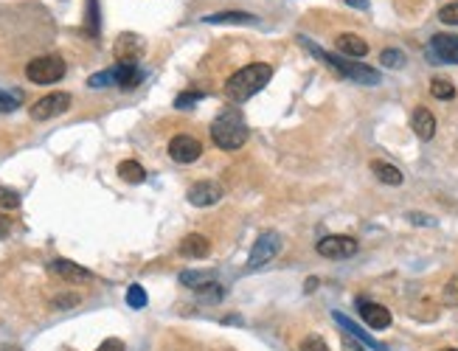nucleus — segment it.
Listing matches in <instances>:
<instances>
[{
    "instance_id": "obj_1",
    "label": "nucleus",
    "mask_w": 458,
    "mask_h": 351,
    "mask_svg": "<svg viewBox=\"0 0 458 351\" xmlns=\"http://www.w3.org/2000/svg\"><path fill=\"white\" fill-rule=\"evenodd\" d=\"M298 43L304 45L312 57H318L323 65H329L332 70H337L343 79H352V82H360V84H380L382 82L380 70L369 68V65H363V62H354V60H343V57H337V54H326L323 48H318V45H315V43H309L306 37H298Z\"/></svg>"
},
{
    "instance_id": "obj_2",
    "label": "nucleus",
    "mask_w": 458,
    "mask_h": 351,
    "mask_svg": "<svg viewBox=\"0 0 458 351\" xmlns=\"http://www.w3.org/2000/svg\"><path fill=\"white\" fill-rule=\"evenodd\" d=\"M270 79H273V68H270V65L253 62V65H247V68L236 70L228 82H225V96H228L230 101L242 104V101L253 99Z\"/></svg>"
},
{
    "instance_id": "obj_3",
    "label": "nucleus",
    "mask_w": 458,
    "mask_h": 351,
    "mask_svg": "<svg viewBox=\"0 0 458 351\" xmlns=\"http://www.w3.org/2000/svg\"><path fill=\"white\" fill-rule=\"evenodd\" d=\"M247 135H250L247 121H245V116H242L236 107L223 110V113L214 118V124H211V138H214V143H217L223 152H236V149H242V146L247 143Z\"/></svg>"
},
{
    "instance_id": "obj_4",
    "label": "nucleus",
    "mask_w": 458,
    "mask_h": 351,
    "mask_svg": "<svg viewBox=\"0 0 458 351\" xmlns=\"http://www.w3.org/2000/svg\"><path fill=\"white\" fill-rule=\"evenodd\" d=\"M26 76L28 82L34 84H54L65 76V60L57 57V54H45V57H37L26 65Z\"/></svg>"
},
{
    "instance_id": "obj_5",
    "label": "nucleus",
    "mask_w": 458,
    "mask_h": 351,
    "mask_svg": "<svg viewBox=\"0 0 458 351\" xmlns=\"http://www.w3.org/2000/svg\"><path fill=\"white\" fill-rule=\"evenodd\" d=\"M281 250V236L276 230H264L256 236L253 247H250V256H247V270H259L264 267L267 262H273Z\"/></svg>"
},
{
    "instance_id": "obj_6",
    "label": "nucleus",
    "mask_w": 458,
    "mask_h": 351,
    "mask_svg": "<svg viewBox=\"0 0 458 351\" xmlns=\"http://www.w3.org/2000/svg\"><path fill=\"white\" fill-rule=\"evenodd\" d=\"M71 110V93H48L40 101L31 104V118L34 121H48Z\"/></svg>"
},
{
    "instance_id": "obj_7",
    "label": "nucleus",
    "mask_w": 458,
    "mask_h": 351,
    "mask_svg": "<svg viewBox=\"0 0 458 351\" xmlns=\"http://www.w3.org/2000/svg\"><path fill=\"white\" fill-rule=\"evenodd\" d=\"M428 60L430 62H447L458 65V37L456 34H433L428 45Z\"/></svg>"
},
{
    "instance_id": "obj_8",
    "label": "nucleus",
    "mask_w": 458,
    "mask_h": 351,
    "mask_svg": "<svg viewBox=\"0 0 458 351\" xmlns=\"http://www.w3.org/2000/svg\"><path fill=\"white\" fill-rule=\"evenodd\" d=\"M315 250L323 256V259H349L357 253V239L352 236H323Z\"/></svg>"
},
{
    "instance_id": "obj_9",
    "label": "nucleus",
    "mask_w": 458,
    "mask_h": 351,
    "mask_svg": "<svg viewBox=\"0 0 458 351\" xmlns=\"http://www.w3.org/2000/svg\"><path fill=\"white\" fill-rule=\"evenodd\" d=\"M223 194L225 191H223V186L217 180H200V183H194L189 189V203L194 208H208V206H217L223 200Z\"/></svg>"
},
{
    "instance_id": "obj_10",
    "label": "nucleus",
    "mask_w": 458,
    "mask_h": 351,
    "mask_svg": "<svg viewBox=\"0 0 458 351\" xmlns=\"http://www.w3.org/2000/svg\"><path fill=\"white\" fill-rule=\"evenodd\" d=\"M203 155V143L191 135H174L169 140V157L174 163H194Z\"/></svg>"
},
{
    "instance_id": "obj_11",
    "label": "nucleus",
    "mask_w": 458,
    "mask_h": 351,
    "mask_svg": "<svg viewBox=\"0 0 458 351\" xmlns=\"http://www.w3.org/2000/svg\"><path fill=\"white\" fill-rule=\"evenodd\" d=\"M357 309H360V318H363L374 332H380V329H388V326H391V312H388L382 303H374V301L360 298V301H357Z\"/></svg>"
},
{
    "instance_id": "obj_12",
    "label": "nucleus",
    "mask_w": 458,
    "mask_h": 351,
    "mask_svg": "<svg viewBox=\"0 0 458 351\" xmlns=\"http://www.w3.org/2000/svg\"><path fill=\"white\" fill-rule=\"evenodd\" d=\"M332 318H335V323H337V326H340L346 335H352V338H354V340H360L363 346H369V349H374V351H388V349H385V343L374 340L369 332H363V329H360V326H357L352 318H346L343 312H332Z\"/></svg>"
},
{
    "instance_id": "obj_13",
    "label": "nucleus",
    "mask_w": 458,
    "mask_h": 351,
    "mask_svg": "<svg viewBox=\"0 0 458 351\" xmlns=\"http://www.w3.org/2000/svg\"><path fill=\"white\" fill-rule=\"evenodd\" d=\"M208 253H211V242L203 233H189L180 242V256H186V259H206Z\"/></svg>"
},
{
    "instance_id": "obj_14",
    "label": "nucleus",
    "mask_w": 458,
    "mask_h": 351,
    "mask_svg": "<svg viewBox=\"0 0 458 351\" xmlns=\"http://www.w3.org/2000/svg\"><path fill=\"white\" fill-rule=\"evenodd\" d=\"M51 273H57L60 279H65V281H90L93 279L90 270L79 267L77 262H68V259H54V262H51Z\"/></svg>"
},
{
    "instance_id": "obj_15",
    "label": "nucleus",
    "mask_w": 458,
    "mask_h": 351,
    "mask_svg": "<svg viewBox=\"0 0 458 351\" xmlns=\"http://www.w3.org/2000/svg\"><path fill=\"white\" fill-rule=\"evenodd\" d=\"M410 127H413V133H416L422 140H430L436 135V116H433L430 110L419 107V110L413 113V118H410Z\"/></svg>"
},
{
    "instance_id": "obj_16",
    "label": "nucleus",
    "mask_w": 458,
    "mask_h": 351,
    "mask_svg": "<svg viewBox=\"0 0 458 351\" xmlns=\"http://www.w3.org/2000/svg\"><path fill=\"white\" fill-rule=\"evenodd\" d=\"M203 23H208V26H217V23H228V26H256L259 17H256V14H247V11H220V14H208Z\"/></svg>"
},
{
    "instance_id": "obj_17",
    "label": "nucleus",
    "mask_w": 458,
    "mask_h": 351,
    "mask_svg": "<svg viewBox=\"0 0 458 351\" xmlns=\"http://www.w3.org/2000/svg\"><path fill=\"white\" fill-rule=\"evenodd\" d=\"M337 51L346 54V57L360 60V57L369 54V43H366L363 37H357V34H340V37H337Z\"/></svg>"
},
{
    "instance_id": "obj_18",
    "label": "nucleus",
    "mask_w": 458,
    "mask_h": 351,
    "mask_svg": "<svg viewBox=\"0 0 458 351\" xmlns=\"http://www.w3.org/2000/svg\"><path fill=\"white\" fill-rule=\"evenodd\" d=\"M214 279H217L214 270H183L180 273V284L191 286V289H206V286L214 284Z\"/></svg>"
},
{
    "instance_id": "obj_19",
    "label": "nucleus",
    "mask_w": 458,
    "mask_h": 351,
    "mask_svg": "<svg viewBox=\"0 0 458 351\" xmlns=\"http://www.w3.org/2000/svg\"><path fill=\"white\" fill-rule=\"evenodd\" d=\"M118 177L127 180V183H133V186H138V183L147 180V172H144V166L138 160H121L118 163Z\"/></svg>"
},
{
    "instance_id": "obj_20",
    "label": "nucleus",
    "mask_w": 458,
    "mask_h": 351,
    "mask_svg": "<svg viewBox=\"0 0 458 351\" xmlns=\"http://www.w3.org/2000/svg\"><path fill=\"white\" fill-rule=\"evenodd\" d=\"M372 172L377 174V180H382L385 186H399V183H402V172H399L393 163L374 160V163H372Z\"/></svg>"
},
{
    "instance_id": "obj_21",
    "label": "nucleus",
    "mask_w": 458,
    "mask_h": 351,
    "mask_svg": "<svg viewBox=\"0 0 458 351\" xmlns=\"http://www.w3.org/2000/svg\"><path fill=\"white\" fill-rule=\"evenodd\" d=\"M110 84H118V70L116 68H107V70H101V73H93V76L87 79V87H93V90H99V87H110Z\"/></svg>"
},
{
    "instance_id": "obj_22",
    "label": "nucleus",
    "mask_w": 458,
    "mask_h": 351,
    "mask_svg": "<svg viewBox=\"0 0 458 351\" xmlns=\"http://www.w3.org/2000/svg\"><path fill=\"white\" fill-rule=\"evenodd\" d=\"M430 93H433L436 99H442V101H450V99L456 96V87H453V82H450V79L436 76V79L430 82Z\"/></svg>"
},
{
    "instance_id": "obj_23",
    "label": "nucleus",
    "mask_w": 458,
    "mask_h": 351,
    "mask_svg": "<svg viewBox=\"0 0 458 351\" xmlns=\"http://www.w3.org/2000/svg\"><path fill=\"white\" fill-rule=\"evenodd\" d=\"M127 306H133V309H144L147 306V292H144L141 284H130V289H127Z\"/></svg>"
},
{
    "instance_id": "obj_24",
    "label": "nucleus",
    "mask_w": 458,
    "mask_h": 351,
    "mask_svg": "<svg viewBox=\"0 0 458 351\" xmlns=\"http://www.w3.org/2000/svg\"><path fill=\"white\" fill-rule=\"evenodd\" d=\"M380 60H382V68H391V70H399L405 65V54L396 51V48H385L380 54Z\"/></svg>"
},
{
    "instance_id": "obj_25",
    "label": "nucleus",
    "mask_w": 458,
    "mask_h": 351,
    "mask_svg": "<svg viewBox=\"0 0 458 351\" xmlns=\"http://www.w3.org/2000/svg\"><path fill=\"white\" fill-rule=\"evenodd\" d=\"M17 206H20V194H17L14 189H6V186H0V208L14 211Z\"/></svg>"
},
{
    "instance_id": "obj_26",
    "label": "nucleus",
    "mask_w": 458,
    "mask_h": 351,
    "mask_svg": "<svg viewBox=\"0 0 458 351\" xmlns=\"http://www.w3.org/2000/svg\"><path fill=\"white\" fill-rule=\"evenodd\" d=\"M87 34L96 37L99 34V3L87 0Z\"/></svg>"
},
{
    "instance_id": "obj_27",
    "label": "nucleus",
    "mask_w": 458,
    "mask_h": 351,
    "mask_svg": "<svg viewBox=\"0 0 458 351\" xmlns=\"http://www.w3.org/2000/svg\"><path fill=\"white\" fill-rule=\"evenodd\" d=\"M20 107V93L0 90V113H14Z\"/></svg>"
},
{
    "instance_id": "obj_28",
    "label": "nucleus",
    "mask_w": 458,
    "mask_h": 351,
    "mask_svg": "<svg viewBox=\"0 0 458 351\" xmlns=\"http://www.w3.org/2000/svg\"><path fill=\"white\" fill-rule=\"evenodd\" d=\"M200 99H203V93L189 90V93H180V96L174 99V107H177V110H186V107H194V101H200Z\"/></svg>"
},
{
    "instance_id": "obj_29",
    "label": "nucleus",
    "mask_w": 458,
    "mask_h": 351,
    "mask_svg": "<svg viewBox=\"0 0 458 351\" xmlns=\"http://www.w3.org/2000/svg\"><path fill=\"white\" fill-rule=\"evenodd\" d=\"M439 20L447 23V26H458V0L456 3H447V6L439 11Z\"/></svg>"
},
{
    "instance_id": "obj_30",
    "label": "nucleus",
    "mask_w": 458,
    "mask_h": 351,
    "mask_svg": "<svg viewBox=\"0 0 458 351\" xmlns=\"http://www.w3.org/2000/svg\"><path fill=\"white\" fill-rule=\"evenodd\" d=\"M445 303L447 306H456L458 303V276L447 281V286H445Z\"/></svg>"
},
{
    "instance_id": "obj_31",
    "label": "nucleus",
    "mask_w": 458,
    "mask_h": 351,
    "mask_svg": "<svg viewBox=\"0 0 458 351\" xmlns=\"http://www.w3.org/2000/svg\"><path fill=\"white\" fill-rule=\"evenodd\" d=\"M301 351H329V346H326V340H323V338L309 335L304 343H301Z\"/></svg>"
},
{
    "instance_id": "obj_32",
    "label": "nucleus",
    "mask_w": 458,
    "mask_h": 351,
    "mask_svg": "<svg viewBox=\"0 0 458 351\" xmlns=\"http://www.w3.org/2000/svg\"><path fill=\"white\" fill-rule=\"evenodd\" d=\"M96 351H124V343H121L118 338H107Z\"/></svg>"
},
{
    "instance_id": "obj_33",
    "label": "nucleus",
    "mask_w": 458,
    "mask_h": 351,
    "mask_svg": "<svg viewBox=\"0 0 458 351\" xmlns=\"http://www.w3.org/2000/svg\"><path fill=\"white\" fill-rule=\"evenodd\" d=\"M343 351H366V346L360 340H354L352 335H343Z\"/></svg>"
},
{
    "instance_id": "obj_34",
    "label": "nucleus",
    "mask_w": 458,
    "mask_h": 351,
    "mask_svg": "<svg viewBox=\"0 0 458 351\" xmlns=\"http://www.w3.org/2000/svg\"><path fill=\"white\" fill-rule=\"evenodd\" d=\"M77 301H79L77 295H65V298H57L54 303H57L60 309H71V303H77Z\"/></svg>"
},
{
    "instance_id": "obj_35",
    "label": "nucleus",
    "mask_w": 458,
    "mask_h": 351,
    "mask_svg": "<svg viewBox=\"0 0 458 351\" xmlns=\"http://www.w3.org/2000/svg\"><path fill=\"white\" fill-rule=\"evenodd\" d=\"M410 222H416V225H436V219H428L425 213H410Z\"/></svg>"
},
{
    "instance_id": "obj_36",
    "label": "nucleus",
    "mask_w": 458,
    "mask_h": 351,
    "mask_svg": "<svg viewBox=\"0 0 458 351\" xmlns=\"http://www.w3.org/2000/svg\"><path fill=\"white\" fill-rule=\"evenodd\" d=\"M9 230H11V219L9 216H0V239L9 236Z\"/></svg>"
},
{
    "instance_id": "obj_37",
    "label": "nucleus",
    "mask_w": 458,
    "mask_h": 351,
    "mask_svg": "<svg viewBox=\"0 0 458 351\" xmlns=\"http://www.w3.org/2000/svg\"><path fill=\"white\" fill-rule=\"evenodd\" d=\"M346 6H352V9H360V11H366L369 9V0H343Z\"/></svg>"
},
{
    "instance_id": "obj_38",
    "label": "nucleus",
    "mask_w": 458,
    "mask_h": 351,
    "mask_svg": "<svg viewBox=\"0 0 458 351\" xmlns=\"http://www.w3.org/2000/svg\"><path fill=\"white\" fill-rule=\"evenodd\" d=\"M315 286H318V279H309V281H306V292H312Z\"/></svg>"
},
{
    "instance_id": "obj_39",
    "label": "nucleus",
    "mask_w": 458,
    "mask_h": 351,
    "mask_svg": "<svg viewBox=\"0 0 458 351\" xmlns=\"http://www.w3.org/2000/svg\"><path fill=\"white\" fill-rule=\"evenodd\" d=\"M442 351H456V349H442Z\"/></svg>"
},
{
    "instance_id": "obj_40",
    "label": "nucleus",
    "mask_w": 458,
    "mask_h": 351,
    "mask_svg": "<svg viewBox=\"0 0 458 351\" xmlns=\"http://www.w3.org/2000/svg\"><path fill=\"white\" fill-rule=\"evenodd\" d=\"M6 351H17V349H6Z\"/></svg>"
}]
</instances>
